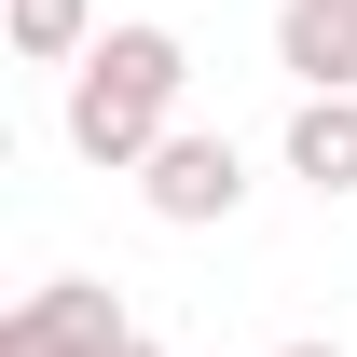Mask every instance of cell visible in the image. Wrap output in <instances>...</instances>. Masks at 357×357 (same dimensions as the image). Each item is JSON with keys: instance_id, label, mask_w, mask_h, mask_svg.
<instances>
[{"instance_id": "obj_1", "label": "cell", "mask_w": 357, "mask_h": 357, "mask_svg": "<svg viewBox=\"0 0 357 357\" xmlns=\"http://www.w3.org/2000/svg\"><path fill=\"white\" fill-rule=\"evenodd\" d=\"M178 96H192L178 28H151V14L96 28L83 69H69V151H83V165H151V151L178 137Z\"/></svg>"}, {"instance_id": "obj_2", "label": "cell", "mask_w": 357, "mask_h": 357, "mask_svg": "<svg viewBox=\"0 0 357 357\" xmlns=\"http://www.w3.org/2000/svg\"><path fill=\"white\" fill-rule=\"evenodd\" d=\"M137 206H151V220H178V234L234 220V206H248V151H234V137H206V124H178L165 151L137 165Z\"/></svg>"}, {"instance_id": "obj_3", "label": "cell", "mask_w": 357, "mask_h": 357, "mask_svg": "<svg viewBox=\"0 0 357 357\" xmlns=\"http://www.w3.org/2000/svg\"><path fill=\"white\" fill-rule=\"evenodd\" d=\"M137 316L96 289V275H42L28 303H14V330H0V357H110Z\"/></svg>"}, {"instance_id": "obj_4", "label": "cell", "mask_w": 357, "mask_h": 357, "mask_svg": "<svg viewBox=\"0 0 357 357\" xmlns=\"http://www.w3.org/2000/svg\"><path fill=\"white\" fill-rule=\"evenodd\" d=\"M289 178L357 192V83H303V110H289Z\"/></svg>"}, {"instance_id": "obj_5", "label": "cell", "mask_w": 357, "mask_h": 357, "mask_svg": "<svg viewBox=\"0 0 357 357\" xmlns=\"http://www.w3.org/2000/svg\"><path fill=\"white\" fill-rule=\"evenodd\" d=\"M275 69L289 83H357V0H275Z\"/></svg>"}, {"instance_id": "obj_6", "label": "cell", "mask_w": 357, "mask_h": 357, "mask_svg": "<svg viewBox=\"0 0 357 357\" xmlns=\"http://www.w3.org/2000/svg\"><path fill=\"white\" fill-rule=\"evenodd\" d=\"M83 42H96V0H14V55L28 69H83Z\"/></svg>"}, {"instance_id": "obj_7", "label": "cell", "mask_w": 357, "mask_h": 357, "mask_svg": "<svg viewBox=\"0 0 357 357\" xmlns=\"http://www.w3.org/2000/svg\"><path fill=\"white\" fill-rule=\"evenodd\" d=\"M110 357H165V344H151V330H124V344H110Z\"/></svg>"}, {"instance_id": "obj_8", "label": "cell", "mask_w": 357, "mask_h": 357, "mask_svg": "<svg viewBox=\"0 0 357 357\" xmlns=\"http://www.w3.org/2000/svg\"><path fill=\"white\" fill-rule=\"evenodd\" d=\"M275 357H344V344H275Z\"/></svg>"}]
</instances>
